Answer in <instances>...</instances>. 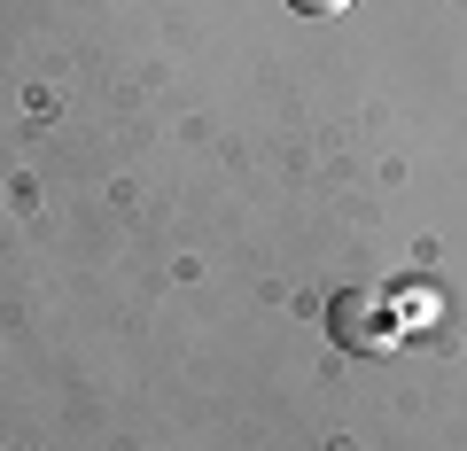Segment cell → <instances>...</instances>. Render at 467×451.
I'll return each mask as SVG.
<instances>
[{
	"label": "cell",
	"mask_w": 467,
	"mask_h": 451,
	"mask_svg": "<svg viewBox=\"0 0 467 451\" xmlns=\"http://www.w3.org/2000/svg\"><path fill=\"white\" fill-rule=\"evenodd\" d=\"M327 327H335V343H343V351H367L374 334H382V303L358 296V288H343V296H335V312H327Z\"/></svg>",
	"instance_id": "obj_1"
},
{
	"label": "cell",
	"mask_w": 467,
	"mask_h": 451,
	"mask_svg": "<svg viewBox=\"0 0 467 451\" xmlns=\"http://www.w3.org/2000/svg\"><path fill=\"white\" fill-rule=\"evenodd\" d=\"M288 8H296V16H343L350 0H288Z\"/></svg>",
	"instance_id": "obj_2"
}]
</instances>
